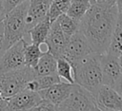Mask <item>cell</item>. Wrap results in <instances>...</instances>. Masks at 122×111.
<instances>
[{"mask_svg":"<svg viewBox=\"0 0 122 111\" xmlns=\"http://www.w3.org/2000/svg\"><path fill=\"white\" fill-rule=\"evenodd\" d=\"M117 16L116 5L97 2L91 5L80 20L79 30L88 40L92 52L102 54L107 51Z\"/></svg>","mask_w":122,"mask_h":111,"instance_id":"obj_1","label":"cell"},{"mask_svg":"<svg viewBox=\"0 0 122 111\" xmlns=\"http://www.w3.org/2000/svg\"><path fill=\"white\" fill-rule=\"evenodd\" d=\"M71 64L73 69L74 83L94 94L103 84L100 54L92 52Z\"/></svg>","mask_w":122,"mask_h":111,"instance_id":"obj_2","label":"cell"},{"mask_svg":"<svg viewBox=\"0 0 122 111\" xmlns=\"http://www.w3.org/2000/svg\"><path fill=\"white\" fill-rule=\"evenodd\" d=\"M30 0L16 6L10 11L6 13L2 23L4 26V34L8 47L28 35L26 18L28 13Z\"/></svg>","mask_w":122,"mask_h":111,"instance_id":"obj_3","label":"cell"},{"mask_svg":"<svg viewBox=\"0 0 122 111\" xmlns=\"http://www.w3.org/2000/svg\"><path fill=\"white\" fill-rule=\"evenodd\" d=\"M35 78L33 67L25 65L19 69L0 73V91L2 98L9 99L23 90L27 83Z\"/></svg>","mask_w":122,"mask_h":111,"instance_id":"obj_4","label":"cell"},{"mask_svg":"<svg viewBox=\"0 0 122 111\" xmlns=\"http://www.w3.org/2000/svg\"><path fill=\"white\" fill-rule=\"evenodd\" d=\"M56 110L94 111L98 110L94 95L86 88L73 83L69 96L57 105Z\"/></svg>","mask_w":122,"mask_h":111,"instance_id":"obj_5","label":"cell"},{"mask_svg":"<svg viewBox=\"0 0 122 111\" xmlns=\"http://www.w3.org/2000/svg\"><path fill=\"white\" fill-rule=\"evenodd\" d=\"M25 42V39H21L6 49L0 57V73L16 70L26 65L24 57Z\"/></svg>","mask_w":122,"mask_h":111,"instance_id":"obj_6","label":"cell"},{"mask_svg":"<svg viewBox=\"0 0 122 111\" xmlns=\"http://www.w3.org/2000/svg\"><path fill=\"white\" fill-rule=\"evenodd\" d=\"M92 52V50L88 40L86 39L84 34L78 29L68 39L63 52V56L71 63H72Z\"/></svg>","mask_w":122,"mask_h":111,"instance_id":"obj_7","label":"cell"},{"mask_svg":"<svg viewBox=\"0 0 122 111\" xmlns=\"http://www.w3.org/2000/svg\"><path fill=\"white\" fill-rule=\"evenodd\" d=\"M93 95L98 110L122 111V96L112 86L102 84Z\"/></svg>","mask_w":122,"mask_h":111,"instance_id":"obj_8","label":"cell"},{"mask_svg":"<svg viewBox=\"0 0 122 111\" xmlns=\"http://www.w3.org/2000/svg\"><path fill=\"white\" fill-rule=\"evenodd\" d=\"M100 67L103 77V84L113 87L115 81L122 73L118 57L109 52L100 54Z\"/></svg>","mask_w":122,"mask_h":111,"instance_id":"obj_9","label":"cell"},{"mask_svg":"<svg viewBox=\"0 0 122 111\" xmlns=\"http://www.w3.org/2000/svg\"><path fill=\"white\" fill-rule=\"evenodd\" d=\"M40 101L41 97L38 92L24 88L15 95L7 99L8 110H31Z\"/></svg>","mask_w":122,"mask_h":111,"instance_id":"obj_10","label":"cell"},{"mask_svg":"<svg viewBox=\"0 0 122 111\" xmlns=\"http://www.w3.org/2000/svg\"><path fill=\"white\" fill-rule=\"evenodd\" d=\"M67 37L61 30L56 20L51 22V28L45 44L47 45L48 51H50L55 58L63 56V52L67 44Z\"/></svg>","mask_w":122,"mask_h":111,"instance_id":"obj_11","label":"cell"},{"mask_svg":"<svg viewBox=\"0 0 122 111\" xmlns=\"http://www.w3.org/2000/svg\"><path fill=\"white\" fill-rule=\"evenodd\" d=\"M73 83H70L64 81H61L60 83H57L55 84H52L45 89H42L38 91L41 99L46 100L51 103H53L56 108L57 105L60 104L70 94Z\"/></svg>","mask_w":122,"mask_h":111,"instance_id":"obj_12","label":"cell"},{"mask_svg":"<svg viewBox=\"0 0 122 111\" xmlns=\"http://www.w3.org/2000/svg\"><path fill=\"white\" fill-rule=\"evenodd\" d=\"M51 1L52 0H30L26 18L27 30L48 16Z\"/></svg>","mask_w":122,"mask_h":111,"instance_id":"obj_13","label":"cell"},{"mask_svg":"<svg viewBox=\"0 0 122 111\" xmlns=\"http://www.w3.org/2000/svg\"><path fill=\"white\" fill-rule=\"evenodd\" d=\"M56 65L57 59L50 51L47 50L46 52H43L37 64L33 67L35 77L56 73Z\"/></svg>","mask_w":122,"mask_h":111,"instance_id":"obj_14","label":"cell"},{"mask_svg":"<svg viewBox=\"0 0 122 111\" xmlns=\"http://www.w3.org/2000/svg\"><path fill=\"white\" fill-rule=\"evenodd\" d=\"M51 21L47 16L42 21L34 25L31 28H30L28 30V35L30 36V42L38 44L40 46L45 44V41L47 39V36L51 28Z\"/></svg>","mask_w":122,"mask_h":111,"instance_id":"obj_15","label":"cell"},{"mask_svg":"<svg viewBox=\"0 0 122 111\" xmlns=\"http://www.w3.org/2000/svg\"><path fill=\"white\" fill-rule=\"evenodd\" d=\"M62 80L60 77L57 75V73H52L49 75H44V76H39L35 77L32 80L29 81L25 86L26 89L31 90V91H40L42 89H45L52 84H55L57 83H60Z\"/></svg>","mask_w":122,"mask_h":111,"instance_id":"obj_16","label":"cell"},{"mask_svg":"<svg viewBox=\"0 0 122 111\" xmlns=\"http://www.w3.org/2000/svg\"><path fill=\"white\" fill-rule=\"evenodd\" d=\"M106 52H109L114 56H119L122 53V15L118 12L116 24L114 26L111 42Z\"/></svg>","mask_w":122,"mask_h":111,"instance_id":"obj_17","label":"cell"},{"mask_svg":"<svg viewBox=\"0 0 122 111\" xmlns=\"http://www.w3.org/2000/svg\"><path fill=\"white\" fill-rule=\"evenodd\" d=\"M43 54V51L40 48V45L35 43H28L25 42L24 45V57H25V65L30 67H34L37 64L39 58Z\"/></svg>","mask_w":122,"mask_h":111,"instance_id":"obj_18","label":"cell"},{"mask_svg":"<svg viewBox=\"0 0 122 111\" xmlns=\"http://www.w3.org/2000/svg\"><path fill=\"white\" fill-rule=\"evenodd\" d=\"M57 59V65H56V73L60 77V79L64 82L74 83L73 79V69L71 62L67 60L64 56L58 57Z\"/></svg>","mask_w":122,"mask_h":111,"instance_id":"obj_19","label":"cell"},{"mask_svg":"<svg viewBox=\"0 0 122 111\" xmlns=\"http://www.w3.org/2000/svg\"><path fill=\"white\" fill-rule=\"evenodd\" d=\"M56 21H57L61 30L67 37V39H69L72 34H74L79 29V22L72 19L67 13L61 14L56 19Z\"/></svg>","mask_w":122,"mask_h":111,"instance_id":"obj_20","label":"cell"},{"mask_svg":"<svg viewBox=\"0 0 122 111\" xmlns=\"http://www.w3.org/2000/svg\"><path fill=\"white\" fill-rule=\"evenodd\" d=\"M71 0H52L48 12V17L51 22L56 20L61 14L66 13Z\"/></svg>","mask_w":122,"mask_h":111,"instance_id":"obj_21","label":"cell"},{"mask_svg":"<svg viewBox=\"0 0 122 111\" xmlns=\"http://www.w3.org/2000/svg\"><path fill=\"white\" fill-rule=\"evenodd\" d=\"M91 7L90 3H83V2H71V5L67 10V14L71 16L72 19L80 22L83 18L89 8Z\"/></svg>","mask_w":122,"mask_h":111,"instance_id":"obj_22","label":"cell"},{"mask_svg":"<svg viewBox=\"0 0 122 111\" xmlns=\"http://www.w3.org/2000/svg\"><path fill=\"white\" fill-rule=\"evenodd\" d=\"M31 110H56V106L53 103L41 99V101Z\"/></svg>","mask_w":122,"mask_h":111,"instance_id":"obj_23","label":"cell"},{"mask_svg":"<svg viewBox=\"0 0 122 111\" xmlns=\"http://www.w3.org/2000/svg\"><path fill=\"white\" fill-rule=\"evenodd\" d=\"M24 1H26V0H1L6 13L10 11L12 9H14L16 6H18L19 4L23 3Z\"/></svg>","mask_w":122,"mask_h":111,"instance_id":"obj_24","label":"cell"},{"mask_svg":"<svg viewBox=\"0 0 122 111\" xmlns=\"http://www.w3.org/2000/svg\"><path fill=\"white\" fill-rule=\"evenodd\" d=\"M7 48H8V45H7L5 34H4V26H3V23L0 22V57L4 54Z\"/></svg>","mask_w":122,"mask_h":111,"instance_id":"obj_25","label":"cell"},{"mask_svg":"<svg viewBox=\"0 0 122 111\" xmlns=\"http://www.w3.org/2000/svg\"><path fill=\"white\" fill-rule=\"evenodd\" d=\"M113 88L122 96V73L119 76V78L115 81V83L113 84Z\"/></svg>","mask_w":122,"mask_h":111,"instance_id":"obj_26","label":"cell"},{"mask_svg":"<svg viewBox=\"0 0 122 111\" xmlns=\"http://www.w3.org/2000/svg\"><path fill=\"white\" fill-rule=\"evenodd\" d=\"M2 110H8V102L7 99L4 98L0 99V111Z\"/></svg>","mask_w":122,"mask_h":111,"instance_id":"obj_27","label":"cell"},{"mask_svg":"<svg viewBox=\"0 0 122 111\" xmlns=\"http://www.w3.org/2000/svg\"><path fill=\"white\" fill-rule=\"evenodd\" d=\"M5 15H6V11H5L4 7H3V5H2V2H1V0H0V22L3 21Z\"/></svg>","mask_w":122,"mask_h":111,"instance_id":"obj_28","label":"cell"},{"mask_svg":"<svg viewBox=\"0 0 122 111\" xmlns=\"http://www.w3.org/2000/svg\"><path fill=\"white\" fill-rule=\"evenodd\" d=\"M115 5L118 10H122V0H115Z\"/></svg>","mask_w":122,"mask_h":111,"instance_id":"obj_29","label":"cell"},{"mask_svg":"<svg viewBox=\"0 0 122 111\" xmlns=\"http://www.w3.org/2000/svg\"><path fill=\"white\" fill-rule=\"evenodd\" d=\"M118 62H119V65H120V68H121V71H122V53L118 56Z\"/></svg>","mask_w":122,"mask_h":111,"instance_id":"obj_30","label":"cell"},{"mask_svg":"<svg viewBox=\"0 0 122 111\" xmlns=\"http://www.w3.org/2000/svg\"><path fill=\"white\" fill-rule=\"evenodd\" d=\"M105 2L109 5H115V0H105Z\"/></svg>","mask_w":122,"mask_h":111,"instance_id":"obj_31","label":"cell"},{"mask_svg":"<svg viewBox=\"0 0 122 111\" xmlns=\"http://www.w3.org/2000/svg\"><path fill=\"white\" fill-rule=\"evenodd\" d=\"M71 2H83V3H90V0H71Z\"/></svg>","mask_w":122,"mask_h":111,"instance_id":"obj_32","label":"cell"},{"mask_svg":"<svg viewBox=\"0 0 122 111\" xmlns=\"http://www.w3.org/2000/svg\"><path fill=\"white\" fill-rule=\"evenodd\" d=\"M90 2H91V5H92V4L97 3V0H90Z\"/></svg>","mask_w":122,"mask_h":111,"instance_id":"obj_33","label":"cell"},{"mask_svg":"<svg viewBox=\"0 0 122 111\" xmlns=\"http://www.w3.org/2000/svg\"><path fill=\"white\" fill-rule=\"evenodd\" d=\"M97 2H99V3H101V2H105V0H97Z\"/></svg>","mask_w":122,"mask_h":111,"instance_id":"obj_34","label":"cell"},{"mask_svg":"<svg viewBox=\"0 0 122 111\" xmlns=\"http://www.w3.org/2000/svg\"><path fill=\"white\" fill-rule=\"evenodd\" d=\"M118 12H120V13H121V15H122V10H118Z\"/></svg>","mask_w":122,"mask_h":111,"instance_id":"obj_35","label":"cell"},{"mask_svg":"<svg viewBox=\"0 0 122 111\" xmlns=\"http://www.w3.org/2000/svg\"><path fill=\"white\" fill-rule=\"evenodd\" d=\"M2 98V95H1V91H0V99Z\"/></svg>","mask_w":122,"mask_h":111,"instance_id":"obj_36","label":"cell"}]
</instances>
